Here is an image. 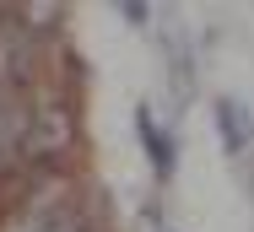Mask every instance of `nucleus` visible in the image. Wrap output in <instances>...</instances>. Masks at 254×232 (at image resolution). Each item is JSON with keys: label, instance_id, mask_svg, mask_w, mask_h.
Here are the masks:
<instances>
[{"label": "nucleus", "instance_id": "f257e3e1", "mask_svg": "<svg viewBox=\"0 0 254 232\" xmlns=\"http://www.w3.org/2000/svg\"><path fill=\"white\" fill-rule=\"evenodd\" d=\"M11 232H87V211H81L76 200H44V205H33Z\"/></svg>", "mask_w": 254, "mask_h": 232}, {"label": "nucleus", "instance_id": "7ed1b4c3", "mask_svg": "<svg viewBox=\"0 0 254 232\" xmlns=\"http://www.w3.org/2000/svg\"><path fill=\"white\" fill-rule=\"evenodd\" d=\"M141 135H146V146H152V162H157V173H168V140L157 135V124L141 114Z\"/></svg>", "mask_w": 254, "mask_h": 232}, {"label": "nucleus", "instance_id": "f03ea898", "mask_svg": "<svg viewBox=\"0 0 254 232\" xmlns=\"http://www.w3.org/2000/svg\"><path fill=\"white\" fill-rule=\"evenodd\" d=\"M216 130L227 140V151H244V146H249V114H244V103L222 97V103H216Z\"/></svg>", "mask_w": 254, "mask_h": 232}]
</instances>
